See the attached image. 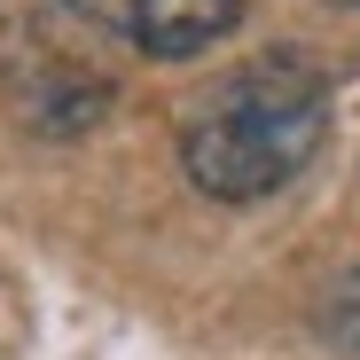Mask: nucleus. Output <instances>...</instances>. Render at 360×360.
<instances>
[{
	"mask_svg": "<svg viewBox=\"0 0 360 360\" xmlns=\"http://www.w3.org/2000/svg\"><path fill=\"white\" fill-rule=\"evenodd\" d=\"M321 134H329V79L297 47H274V55H251L243 71L212 79L188 102L180 165H188V180L204 196L251 204V196L290 188L314 165Z\"/></svg>",
	"mask_w": 360,
	"mask_h": 360,
	"instance_id": "obj_1",
	"label": "nucleus"
},
{
	"mask_svg": "<svg viewBox=\"0 0 360 360\" xmlns=\"http://www.w3.org/2000/svg\"><path fill=\"white\" fill-rule=\"evenodd\" d=\"M321 337H329L337 352H360V266L329 282V297H321Z\"/></svg>",
	"mask_w": 360,
	"mask_h": 360,
	"instance_id": "obj_3",
	"label": "nucleus"
},
{
	"mask_svg": "<svg viewBox=\"0 0 360 360\" xmlns=\"http://www.w3.org/2000/svg\"><path fill=\"white\" fill-rule=\"evenodd\" d=\"M117 24L141 55L180 63V55H204L212 39L243 24V0H117Z\"/></svg>",
	"mask_w": 360,
	"mask_h": 360,
	"instance_id": "obj_2",
	"label": "nucleus"
}]
</instances>
